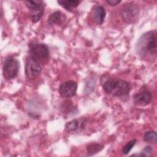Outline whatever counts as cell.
Returning <instances> with one entry per match:
<instances>
[{
    "label": "cell",
    "instance_id": "16",
    "mask_svg": "<svg viewBox=\"0 0 157 157\" xmlns=\"http://www.w3.org/2000/svg\"><path fill=\"white\" fill-rule=\"evenodd\" d=\"M24 2L29 9H33L44 5V2L42 1H26Z\"/></svg>",
    "mask_w": 157,
    "mask_h": 157
},
{
    "label": "cell",
    "instance_id": "10",
    "mask_svg": "<svg viewBox=\"0 0 157 157\" xmlns=\"http://www.w3.org/2000/svg\"><path fill=\"white\" fill-rule=\"evenodd\" d=\"M106 12L104 7L101 6H96L93 10V17L94 20L98 24L101 25L104 22Z\"/></svg>",
    "mask_w": 157,
    "mask_h": 157
},
{
    "label": "cell",
    "instance_id": "4",
    "mask_svg": "<svg viewBox=\"0 0 157 157\" xmlns=\"http://www.w3.org/2000/svg\"><path fill=\"white\" fill-rule=\"evenodd\" d=\"M139 9L137 4L134 2H128L122 7L120 14L123 20L128 23L134 22L138 17Z\"/></svg>",
    "mask_w": 157,
    "mask_h": 157
},
{
    "label": "cell",
    "instance_id": "12",
    "mask_svg": "<svg viewBox=\"0 0 157 157\" xmlns=\"http://www.w3.org/2000/svg\"><path fill=\"white\" fill-rule=\"evenodd\" d=\"M44 12V5H42L39 7L31 9L29 15L31 20L33 23H37L42 18Z\"/></svg>",
    "mask_w": 157,
    "mask_h": 157
},
{
    "label": "cell",
    "instance_id": "2",
    "mask_svg": "<svg viewBox=\"0 0 157 157\" xmlns=\"http://www.w3.org/2000/svg\"><path fill=\"white\" fill-rule=\"evenodd\" d=\"M156 31L144 34L140 39L138 45L141 52L145 50L151 55L156 54Z\"/></svg>",
    "mask_w": 157,
    "mask_h": 157
},
{
    "label": "cell",
    "instance_id": "13",
    "mask_svg": "<svg viewBox=\"0 0 157 157\" xmlns=\"http://www.w3.org/2000/svg\"><path fill=\"white\" fill-rule=\"evenodd\" d=\"M80 1L78 0H64V1H58V3L61 6L63 7L66 9L68 11H72L74 8H76L79 4Z\"/></svg>",
    "mask_w": 157,
    "mask_h": 157
},
{
    "label": "cell",
    "instance_id": "11",
    "mask_svg": "<svg viewBox=\"0 0 157 157\" xmlns=\"http://www.w3.org/2000/svg\"><path fill=\"white\" fill-rule=\"evenodd\" d=\"M66 18L64 14L59 11H56L51 13L48 18V23L50 25L61 24Z\"/></svg>",
    "mask_w": 157,
    "mask_h": 157
},
{
    "label": "cell",
    "instance_id": "8",
    "mask_svg": "<svg viewBox=\"0 0 157 157\" xmlns=\"http://www.w3.org/2000/svg\"><path fill=\"white\" fill-rule=\"evenodd\" d=\"M151 94L150 91L145 90L136 94L134 97V102L136 105L144 106L148 104L151 101Z\"/></svg>",
    "mask_w": 157,
    "mask_h": 157
},
{
    "label": "cell",
    "instance_id": "5",
    "mask_svg": "<svg viewBox=\"0 0 157 157\" xmlns=\"http://www.w3.org/2000/svg\"><path fill=\"white\" fill-rule=\"evenodd\" d=\"M29 52L31 54V56L33 57L36 60H46L49 57L48 47L44 44L34 43L30 44Z\"/></svg>",
    "mask_w": 157,
    "mask_h": 157
},
{
    "label": "cell",
    "instance_id": "9",
    "mask_svg": "<svg viewBox=\"0 0 157 157\" xmlns=\"http://www.w3.org/2000/svg\"><path fill=\"white\" fill-rule=\"evenodd\" d=\"M86 124V119H75L67 122L65 125V130L67 132H74L83 129Z\"/></svg>",
    "mask_w": 157,
    "mask_h": 157
},
{
    "label": "cell",
    "instance_id": "15",
    "mask_svg": "<svg viewBox=\"0 0 157 157\" xmlns=\"http://www.w3.org/2000/svg\"><path fill=\"white\" fill-rule=\"evenodd\" d=\"M144 139L148 143L155 144L157 141L156 132L154 131H150L147 132L144 136Z\"/></svg>",
    "mask_w": 157,
    "mask_h": 157
},
{
    "label": "cell",
    "instance_id": "1",
    "mask_svg": "<svg viewBox=\"0 0 157 157\" xmlns=\"http://www.w3.org/2000/svg\"><path fill=\"white\" fill-rule=\"evenodd\" d=\"M102 88L107 93L114 96L122 97L129 93L130 85L126 81L118 78H110L104 82Z\"/></svg>",
    "mask_w": 157,
    "mask_h": 157
},
{
    "label": "cell",
    "instance_id": "6",
    "mask_svg": "<svg viewBox=\"0 0 157 157\" xmlns=\"http://www.w3.org/2000/svg\"><path fill=\"white\" fill-rule=\"evenodd\" d=\"M42 67L37 60L32 56H28L26 60L25 74L27 77L34 78L40 74Z\"/></svg>",
    "mask_w": 157,
    "mask_h": 157
},
{
    "label": "cell",
    "instance_id": "14",
    "mask_svg": "<svg viewBox=\"0 0 157 157\" xmlns=\"http://www.w3.org/2000/svg\"><path fill=\"white\" fill-rule=\"evenodd\" d=\"M104 148V146L100 144L97 143H91L87 145L86 151L87 154L89 156L93 155L100 151H101Z\"/></svg>",
    "mask_w": 157,
    "mask_h": 157
},
{
    "label": "cell",
    "instance_id": "3",
    "mask_svg": "<svg viewBox=\"0 0 157 157\" xmlns=\"http://www.w3.org/2000/svg\"><path fill=\"white\" fill-rule=\"evenodd\" d=\"M20 64L18 61L12 56H8L5 59L2 72L5 78L10 80L17 77L19 71Z\"/></svg>",
    "mask_w": 157,
    "mask_h": 157
},
{
    "label": "cell",
    "instance_id": "19",
    "mask_svg": "<svg viewBox=\"0 0 157 157\" xmlns=\"http://www.w3.org/2000/svg\"><path fill=\"white\" fill-rule=\"evenodd\" d=\"M151 148L150 147V146H147L145 147V148L144 149L143 151H142V153H144L145 156L148 155V154L151 153Z\"/></svg>",
    "mask_w": 157,
    "mask_h": 157
},
{
    "label": "cell",
    "instance_id": "18",
    "mask_svg": "<svg viewBox=\"0 0 157 157\" xmlns=\"http://www.w3.org/2000/svg\"><path fill=\"white\" fill-rule=\"evenodd\" d=\"M106 2L109 4L110 6H115L121 2L120 0H107Z\"/></svg>",
    "mask_w": 157,
    "mask_h": 157
},
{
    "label": "cell",
    "instance_id": "17",
    "mask_svg": "<svg viewBox=\"0 0 157 157\" xmlns=\"http://www.w3.org/2000/svg\"><path fill=\"white\" fill-rule=\"evenodd\" d=\"M137 140L136 139H132L130 140L129 142H128L123 148L122 149V153L124 155H127L129 153V151L131 150V149L133 148V147L136 144Z\"/></svg>",
    "mask_w": 157,
    "mask_h": 157
},
{
    "label": "cell",
    "instance_id": "7",
    "mask_svg": "<svg viewBox=\"0 0 157 157\" xmlns=\"http://www.w3.org/2000/svg\"><path fill=\"white\" fill-rule=\"evenodd\" d=\"M77 83L73 80H69L63 83L59 88V93L63 98L74 96L77 91Z\"/></svg>",
    "mask_w": 157,
    "mask_h": 157
}]
</instances>
